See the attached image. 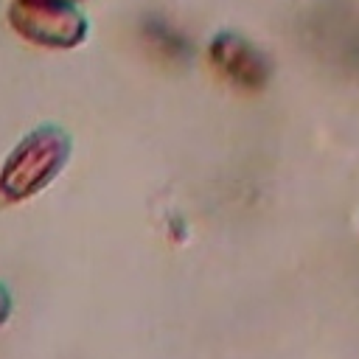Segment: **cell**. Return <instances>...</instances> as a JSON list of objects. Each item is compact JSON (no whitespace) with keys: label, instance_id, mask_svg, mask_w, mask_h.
<instances>
[{"label":"cell","instance_id":"1","mask_svg":"<svg viewBox=\"0 0 359 359\" xmlns=\"http://www.w3.org/2000/svg\"><path fill=\"white\" fill-rule=\"evenodd\" d=\"M73 151L70 135L56 123L31 129L0 165V199L25 202L45 191L67 165Z\"/></svg>","mask_w":359,"mask_h":359},{"label":"cell","instance_id":"2","mask_svg":"<svg viewBox=\"0 0 359 359\" xmlns=\"http://www.w3.org/2000/svg\"><path fill=\"white\" fill-rule=\"evenodd\" d=\"M11 28L42 48H76L87 39V17L73 3L14 0L8 6Z\"/></svg>","mask_w":359,"mask_h":359},{"label":"cell","instance_id":"3","mask_svg":"<svg viewBox=\"0 0 359 359\" xmlns=\"http://www.w3.org/2000/svg\"><path fill=\"white\" fill-rule=\"evenodd\" d=\"M208 53L213 67L238 90H250V93L264 90L272 76V65L266 53L241 34H233V31L216 34L208 45Z\"/></svg>","mask_w":359,"mask_h":359},{"label":"cell","instance_id":"4","mask_svg":"<svg viewBox=\"0 0 359 359\" xmlns=\"http://www.w3.org/2000/svg\"><path fill=\"white\" fill-rule=\"evenodd\" d=\"M140 34H143L146 45L165 62L177 65V62H185L194 53V48L185 39V34L180 28H174L168 20H163V17H146L143 25H140Z\"/></svg>","mask_w":359,"mask_h":359},{"label":"cell","instance_id":"5","mask_svg":"<svg viewBox=\"0 0 359 359\" xmlns=\"http://www.w3.org/2000/svg\"><path fill=\"white\" fill-rule=\"evenodd\" d=\"M11 309H14L11 292H8V286L0 280V325H6V320L11 317Z\"/></svg>","mask_w":359,"mask_h":359},{"label":"cell","instance_id":"6","mask_svg":"<svg viewBox=\"0 0 359 359\" xmlns=\"http://www.w3.org/2000/svg\"><path fill=\"white\" fill-rule=\"evenodd\" d=\"M50 3H73V6H76L79 0H50Z\"/></svg>","mask_w":359,"mask_h":359}]
</instances>
